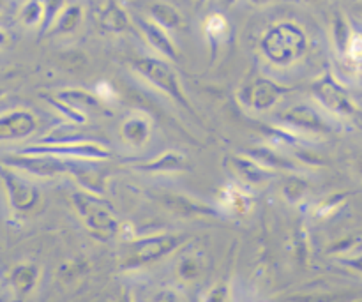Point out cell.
Masks as SVG:
<instances>
[{
  "mask_svg": "<svg viewBox=\"0 0 362 302\" xmlns=\"http://www.w3.org/2000/svg\"><path fill=\"white\" fill-rule=\"evenodd\" d=\"M6 37H7V35H6V34H4V32H2V30H0V48H2V46H4V45H6Z\"/></svg>",
  "mask_w": 362,
  "mask_h": 302,
  "instance_id": "4fadbf2b",
  "label": "cell"
},
{
  "mask_svg": "<svg viewBox=\"0 0 362 302\" xmlns=\"http://www.w3.org/2000/svg\"><path fill=\"white\" fill-rule=\"evenodd\" d=\"M35 129V119L25 110H13L0 115V141L27 138Z\"/></svg>",
  "mask_w": 362,
  "mask_h": 302,
  "instance_id": "3957f363",
  "label": "cell"
},
{
  "mask_svg": "<svg viewBox=\"0 0 362 302\" xmlns=\"http://www.w3.org/2000/svg\"><path fill=\"white\" fill-rule=\"evenodd\" d=\"M279 91L272 83H260L257 85L253 92V105L257 106L258 110H264L267 106H271L272 103L278 99Z\"/></svg>",
  "mask_w": 362,
  "mask_h": 302,
  "instance_id": "ba28073f",
  "label": "cell"
},
{
  "mask_svg": "<svg viewBox=\"0 0 362 302\" xmlns=\"http://www.w3.org/2000/svg\"><path fill=\"white\" fill-rule=\"evenodd\" d=\"M124 134L127 137V140L131 141H140L144 140L145 134H147V127H145V124L141 122V120H131V122L126 124V127H124Z\"/></svg>",
  "mask_w": 362,
  "mask_h": 302,
  "instance_id": "30bf717a",
  "label": "cell"
},
{
  "mask_svg": "<svg viewBox=\"0 0 362 302\" xmlns=\"http://www.w3.org/2000/svg\"><path fill=\"white\" fill-rule=\"evenodd\" d=\"M350 265H354L356 269H359V271H362V255L359 258H356V260H350Z\"/></svg>",
  "mask_w": 362,
  "mask_h": 302,
  "instance_id": "7c38bea8",
  "label": "cell"
},
{
  "mask_svg": "<svg viewBox=\"0 0 362 302\" xmlns=\"http://www.w3.org/2000/svg\"><path fill=\"white\" fill-rule=\"evenodd\" d=\"M317 95L322 99V103H325V105L331 110H334V112L350 115V113H354V110H356V106H354V103L349 99L346 92L341 91V88L336 83H332V81H322L317 88Z\"/></svg>",
  "mask_w": 362,
  "mask_h": 302,
  "instance_id": "5b68a950",
  "label": "cell"
},
{
  "mask_svg": "<svg viewBox=\"0 0 362 302\" xmlns=\"http://www.w3.org/2000/svg\"><path fill=\"white\" fill-rule=\"evenodd\" d=\"M11 283L18 294H28L37 283V269L34 265H18L11 274Z\"/></svg>",
  "mask_w": 362,
  "mask_h": 302,
  "instance_id": "52a82bcc",
  "label": "cell"
},
{
  "mask_svg": "<svg viewBox=\"0 0 362 302\" xmlns=\"http://www.w3.org/2000/svg\"><path fill=\"white\" fill-rule=\"evenodd\" d=\"M81 214L87 218L88 225H92L98 230H113L115 223H113V218L110 216V212L106 211L105 207L98 204H88L87 200L81 205Z\"/></svg>",
  "mask_w": 362,
  "mask_h": 302,
  "instance_id": "8992f818",
  "label": "cell"
},
{
  "mask_svg": "<svg viewBox=\"0 0 362 302\" xmlns=\"http://www.w3.org/2000/svg\"><path fill=\"white\" fill-rule=\"evenodd\" d=\"M0 175H2L4 187H6L13 209H16V211H30L35 202H37L35 187L28 180H25L23 177L7 168H0Z\"/></svg>",
  "mask_w": 362,
  "mask_h": 302,
  "instance_id": "7a4b0ae2",
  "label": "cell"
},
{
  "mask_svg": "<svg viewBox=\"0 0 362 302\" xmlns=\"http://www.w3.org/2000/svg\"><path fill=\"white\" fill-rule=\"evenodd\" d=\"M346 52H349L350 59H352L354 62L362 66V35H354V37L350 39L349 45H346Z\"/></svg>",
  "mask_w": 362,
  "mask_h": 302,
  "instance_id": "8fae6325",
  "label": "cell"
},
{
  "mask_svg": "<svg viewBox=\"0 0 362 302\" xmlns=\"http://www.w3.org/2000/svg\"><path fill=\"white\" fill-rule=\"evenodd\" d=\"M42 14H45V9H42V4L37 2V0H32L21 11V20H23L25 25H35L41 21Z\"/></svg>",
  "mask_w": 362,
  "mask_h": 302,
  "instance_id": "9c48e42d",
  "label": "cell"
},
{
  "mask_svg": "<svg viewBox=\"0 0 362 302\" xmlns=\"http://www.w3.org/2000/svg\"><path fill=\"white\" fill-rule=\"evenodd\" d=\"M265 53L271 57V60L278 64L292 62L293 59L303 53L304 50V35L297 32V28L290 25L274 28L264 41Z\"/></svg>",
  "mask_w": 362,
  "mask_h": 302,
  "instance_id": "6da1fadb",
  "label": "cell"
},
{
  "mask_svg": "<svg viewBox=\"0 0 362 302\" xmlns=\"http://www.w3.org/2000/svg\"><path fill=\"white\" fill-rule=\"evenodd\" d=\"M136 67L148 78V80L152 81V83L161 87L163 91L170 92V94L175 95V98H180L179 85H177L175 76H173V73L170 71L168 66L158 62V60L145 59V60H140Z\"/></svg>",
  "mask_w": 362,
  "mask_h": 302,
  "instance_id": "277c9868",
  "label": "cell"
}]
</instances>
